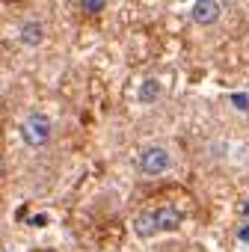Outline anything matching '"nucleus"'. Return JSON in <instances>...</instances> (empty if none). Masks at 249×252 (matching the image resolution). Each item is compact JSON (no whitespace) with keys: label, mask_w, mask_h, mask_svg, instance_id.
I'll return each instance as SVG.
<instances>
[{"label":"nucleus","mask_w":249,"mask_h":252,"mask_svg":"<svg viewBox=\"0 0 249 252\" xmlns=\"http://www.w3.org/2000/svg\"><path fill=\"white\" fill-rule=\"evenodd\" d=\"M237 240H240V243H249V222H243V225L237 228Z\"/></svg>","instance_id":"nucleus-10"},{"label":"nucleus","mask_w":249,"mask_h":252,"mask_svg":"<svg viewBox=\"0 0 249 252\" xmlns=\"http://www.w3.org/2000/svg\"><path fill=\"white\" fill-rule=\"evenodd\" d=\"M18 39H21L27 48H39V45L45 42V27H42L39 21H24V24H21Z\"/></svg>","instance_id":"nucleus-5"},{"label":"nucleus","mask_w":249,"mask_h":252,"mask_svg":"<svg viewBox=\"0 0 249 252\" xmlns=\"http://www.w3.org/2000/svg\"><path fill=\"white\" fill-rule=\"evenodd\" d=\"M231 104H234L237 110H249V98H246L243 92H237V95H231Z\"/></svg>","instance_id":"nucleus-9"},{"label":"nucleus","mask_w":249,"mask_h":252,"mask_svg":"<svg viewBox=\"0 0 249 252\" xmlns=\"http://www.w3.org/2000/svg\"><path fill=\"white\" fill-rule=\"evenodd\" d=\"M80 6H83V12H89V15H98V12L107 6V0H80Z\"/></svg>","instance_id":"nucleus-8"},{"label":"nucleus","mask_w":249,"mask_h":252,"mask_svg":"<svg viewBox=\"0 0 249 252\" xmlns=\"http://www.w3.org/2000/svg\"><path fill=\"white\" fill-rule=\"evenodd\" d=\"M21 137H24V143L30 149H45L51 143V137H54V122L45 113H33L21 125Z\"/></svg>","instance_id":"nucleus-1"},{"label":"nucleus","mask_w":249,"mask_h":252,"mask_svg":"<svg viewBox=\"0 0 249 252\" xmlns=\"http://www.w3.org/2000/svg\"><path fill=\"white\" fill-rule=\"evenodd\" d=\"M137 166H140L143 175H163V172L172 166V158H169V152H166L163 146H149V149L140 152Z\"/></svg>","instance_id":"nucleus-2"},{"label":"nucleus","mask_w":249,"mask_h":252,"mask_svg":"<svg viewBox=\"0 0 249 252\" xmlns=\"http://www.w3.org/2000/svg\"><path fill=\"white\" fill-rule=\"evenodd\" d=\"M219 15H222V9H219L217 0H196V3H193V21L202 24V27L217 24Z\"/></svg>","instance_id":"nucleus-4"},{"label":"nucleus","mask_w":249,"mask_h":252,"mask_svg":"<svg viewBox=\"0 0 249 252\" xmlns=\"http://www.w3.org/2000/svg\"><path fill=\"white\" fill-rule=\"evenodd\" d=\"M152 217L157 222V231H178L181 222H184V214L178 208H172V205H163V208L152 211Z\"/></svg>","instance_id":"nucleus-3"},{"label":"nucleus","mask_w":249,"mask_h":252,"mask_svg":"<svg viewBox=\"0 0 249 252\" xmlns=\"http://www.w3.org/2000/svg\"><path fill=\"white\" fill-rule=\"evenodd\" d=\"M134 234L143 237V240L160 234V231H157V222H155V217H152V211H149V214H140V217L134 220Z\"/></svg>","instance_id":"nucleus-6"},{"label":"nucleus","mask_w":249,"mask_h":252,"mask_svg":"<svg viewBox=\"0 0 249 252\" xmlns=\"http://www.w3.org/2000/svg\"><path fill=\"white\" fill-rule=\"evenodd\" d=\"M30 225H48V217H45V214H36V217L30 220Z\"/></svg>","instance_id":"nucleus-11"},{"label":"nucleus","mask_w":249,"mask_h":252,"mask_svg":"<svg viewBox=\"0 0 249 252\" xmlns=\"http://www.w3.org/2000/svg\"><path fill=\"white\" fill-rule=\"evenodd\" d=\"M137 98H140L143 104H155V101L160 98V80H155V77H152V80H143Z\"/></svg>","instance_id":"nucleus-7"},{"label":"nucleus","mask_w":249,"mask_h":252,"mask_svg":"<svg viewBox=\"0 0 249 252\" xmlns=\"http://www.w3.org/2000/svg\"><path fill=\"white\" fill-rule=\"evenodd\" d=\"M243 214H246V217H249V199H246V202H243Z\"/></svg>","instance_id":"nucleus-12"}]
</instances>
